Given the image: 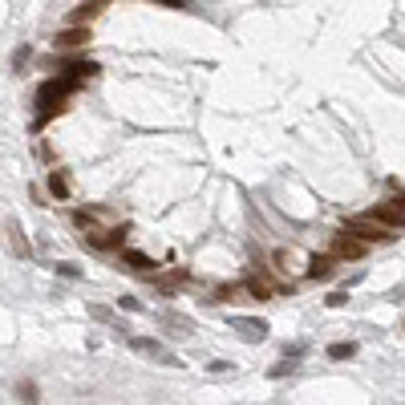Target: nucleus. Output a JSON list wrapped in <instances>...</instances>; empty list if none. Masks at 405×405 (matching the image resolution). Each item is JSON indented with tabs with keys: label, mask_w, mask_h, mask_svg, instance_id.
<instances>
[{
	"label": "nucleus",
	"mask_w": 405,
	"mask_h": 405,
	"mask_svg": "<svg viewBox=\"0 0 405 405\" xmlns=\"http://www.w3.org/2000/svg\"><path fill=\"white\" fill-rule=\"evenodd\" d=\"M284 373H292V361H280V365L271 369V377H284Z\"/></svg>",
	"instance_id": "obj_17"
},
{
	"label": "nucleus",
	"mask_w": 405,
	"mask_h": 405,
	"mask_svg": "<svg viewBox=\"0 0 405 405\" xmlns=\"http://www.w3.org/2000/svg\"><path fill=\"white\" fill-rule=\"evenodd\" d=\"M341 304H348V296L345 292H332V296H328V308H341Z\"/></svg>",
	"instance_id": "obj_16"
},
{
	"label": "nucleus",
	"mask_w": 405,
	"mask_h": 405,
	"mask_svg": "<svg viewBox=\"0 0 405 405\" xmlns=\"http://www.w3.org/2000/svg\"><path fill=\"white\" fill-rule=\"evenodd\" d=\"M90 41V24H73V29H65V33H57V49H81Z\"/></svg>",
	"instance_id": "obj_5"
},
{
	"label": "nucleus",
	"mask_w": 405,
	"mask_h": 405,
	"mask_svg": "<svg viewBox=\"0 0 405 405\" xmlns=\"http://www.w3.org/2000/svg\"><path fill=\"white\" fill-rule=\"evenodd\" d=\"M243 288H248V296H251V300H268V296H271V288H268V284H264V280H251V276L243 280Z\"/></svg>",
	"instance_id": "obj_11"
},
{
	"label": "nucleus",
	"mask_w": 405,
	"mask_h": 405,
	"mask_svg": "<svg viewBox=\"0 0 405 405\" xmlns=\"http://www.w3.org/2000/svg\"><path fill=\"white\" fill-rule=\"evenodd\" d=\"M353 353H357V345H353V341H341V345L328 348V357H332V361H345V357H353Z\"/></svg>",
	"instance_id": "obj_12"
},
{
	"label": "nucleus",
	"mask_w": 405,
	"mask_h": 405,
	"mask_svg": "<svg viewBox=\"0 0 405 405\" xmlns=\"http://www.w3.org/2000/svg\"><path fill=\"white\" fill-rule=\"evenodd\" d=\"M369 215H373V219H381V223L393 227V232H402V227H405V211L397 207V203H377Z\"/></svg>",
	"instance_id": "obj_4"
},
{
	"label": "nucleus",
	"mask_w": 405,
	"mask_h": 405,
	"mask_svg": "<svg viewBox=\"0 0 405 405\" xmlns=\"http://www.w3.org/2000/svg\"><path fill=\"white\" fill-rule=\"evenodd\" d=\"M235 328H239V336L251 341V345H260V341L268 336V325H264V320H235Z\"/></svg>",
	"instance_id": "obj_8"
},
{
	"label": "nucleus",
	"mask_w": 405,
	"mask_h": 405,
	"mask_svg": "<svg viewBox=\"0 0 405 405\" xmlns=\"http://www.w3.org/2000/svg\"><path fill=\"white\" fill-rule=\"evenodd\" d=\"M345 232L357 235V239H365V243H393V239H397V232L385 227L381 219H373V215H369V219H348Z\"/></svg>",
	"instance_id": "obj_1"
},
{
	"label": "nucleus",
	"mask_w": 405,
	"mask_h": 405,
	"mask_svg": "<svg viewBox=\"0 0 405 405\" xmlns=\"http://www.w3.org/2000/svg\"><path fill=\"white\" fill-rule=\"evenodd\" d=\"M365 239H357V235H336V239H332V255H336V260H361V255H365Z\"/></svg>",
	"instance_id": "obj_3"
},
{
	"label": "nucleus",
	"mask_w": 405,
	"mask_h": 405,
	"mask_svg": "<svg viewBox=\"0 0 405 405\" xmlns=\"http://www.w3.org/2000/svg\"><path fill=\"white\" fill-rule=\"evenodd\" d=\"M4 235H8V251H13V255H29V239H24V235H20V227H17V219H8V223H4Z\"/></svg>",
	"instance_id": "obj_7"
},
{
	"label": "nucleus",
	"mask_w": 405,
	"mask_h": 405,
	"mask_svg": "<svg viewBox=\"0 0 405 405\" xmlns=\"http://www.w3.org/2000/svg\"><path fill=\"white\" fill-rule=\"evenodd\" d=\"M130 348H134L138 357H150V361H162V365H178L171 348H162L158 341H150V336H130Z\"/></svg>",
	"instance_id": "obj_2"
},
{
	"label": "nucleus",
	"mask_w": 405,
	"mask_h": 405,
	"mask_svg": "<svg viewBox=\"0 0 405 405\" xmlns=\"http://www.w3.org/2000/svg\"><path fill=\"white\" fill-rule=\"evenodd\" d=\"M122 260H126L134 271H150V268H155V260H150V255H142V251H126Z\"/></svg>",
	"instance_id": "obj_10"
},
{
	"label": "nucleus",
	"mask_w": 405,
	"mask_h": 405,
	"mask_svg": "<svg viewBox=\"0 0 405 405\" xmlns=\"http://www.w3.org/2000/svg\"><path fill=\"white\" fill-rule=\"evenodd\" d=\"M158 4H171V8H187V0H158Z\"/></svg>",
	"instance_id": "obj_18"
},
{
	"label": "nucleus",
	"mask_w": 405,
	"mask_h": 405,
	"mask_svg": "<svg viewBox=\"0 0 405 405\" xmlns=\"http://www.w3.org/2000/svg\"><path fill=\"white\" fill-rule=\"evenodd\" d=\"M118 304H122V308H126V312H142V304H138L134 296H122V300H118Z\"/></svg>",
	"instance_id": "obj_15"
},
{
	"label": "nucleus",
	"mask_w": 405,
	"mask_h": 405,
	"mask_svg": "<svg viewBox=\"0 0 405 405\" xmlns=\"http://www.w3.org/2000/svg\"><path fill=\"white\" fill-rule=\"evenodd\" d=\"M17 393H20V402H37V385H20Z\"/></svg>",
	"instance_id": "obj_14"
},
{
	"label": "nucleus",
	"mask_w": 405,
	"mask_h": 405,
	"mask_svg": "<svg viewBox=\"0 0 405 405\" xmlns=\"http://www.w3.org/2000/svg\"><path fill=\"white\" fill-rule=\"evenodd\" d=\"M332 268H336V255H312L308 268H304V276H308V280H328Z\"/></svg>",
	"instance_id": "obj_6"
},
{
	"label": "nucleus",
	"mask_w": 405,
	"mask_h": 405,
	"mask_svg": "<svg viewBox=\"0 0 405 405\" xmlns=\"http://www.w3.org/2000/svg\"><path fill=\"white\" fill-rule=\"evenodd\" d=\"M90 316H94V320H114V312L101 308V304H94V308H90Z\"/></svg>",
	"instance_id": "obj_13"
},
{
	"label": "nucleus",
	"mask_w": 405,
	"mask_h": 405,
	"mask_svg": "<svg viewBox=\"0 0 405 405\" xmlns=\"http://www.w3.org/2000/svg\"><path fill=\"white\" fill-rule=\"evenodd\" d=\"M393 203H397V207H402V211H405V191H402V194H397V199H393Z\"/></svg>",
	"instance_id": "obj_19"
},
{
	"label": "nucleus",
	"mask_w": 405,
	"mask_h": 405,
	"mask_svg": "<svg viewBox=\"0 0 405 405\" xmlns=\"http://www.w3.org/2000/svg\"><path fill=\"white\" fill-rule=\"evenodd\" d=\"M49 191H53V199H69V178L61 171H53L49 174Z\"/></svg>",
	"instance_id": "obj_9"
}]
</instances>
